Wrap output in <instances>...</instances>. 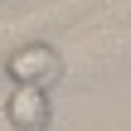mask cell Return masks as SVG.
Segmentation results:
<instances>
[{"instance_id":"cell-1","label":"cell","mask_w":131,"mask_h":131,"mask_svg":"<svg viewBox=\"0 0 131 131\" xmlns=\"http://www.w3.org/2000/svg\"><path fill=\"white\" fill-rule=\"evenodd\" d=\"M63 68H68V58L53 39H19L15 49L0 53V73L15 88H44L49 92L63 83Z\"/></svg>"},{"instance_id":"cell-2","label":"cell","mask_w":131,"mask_h":131,"mask_svg":"<svg viewBox=\"0 0 131 131\" xmlns=\"http://www.w3.org/2000/svg\"><path fill=\"white\" fill-rule=\"evenodd\" d=\"M5 122L15 131H49L53 126V102L44 88H10L5 97Z\"/></svg>"}]
</instances>
